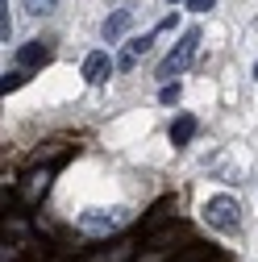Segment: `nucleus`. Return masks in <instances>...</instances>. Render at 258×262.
Masks as SVG:
<instances>
[{"mask_svg": "<svg viewBox=\"0 0 258 262\" xmlns=\"http://www.w3.org/2000/svg\"><path fill=\"white\" fill-rule=\"evenodd\" d=\"M21 83H25V71H5V75H0V92H5V96L17 92Z\"/></svg>", "mask_w": 258, "mask_h": 262, "instance_id": "nucleus-11", "label": "nucleus"}, {"mask_svg": "<svg viewBox=\"0 0 258 262\" xmlns=\"http://www.w3.org/2000/svg\"><path fill=\"white\" fill-rule=\"evenodd\" d=\"M196 50H200V29H187V34L179 38V46L158 62V79H175V75H183L187 67H191V58H196Z\"/></svg>", "mask_w": 258, "mask_h": 262, "instance_id": "nucleus-1", "label": "nucleus"}, {"mask_svg": "<svg viewBox=\"0 0 258 262\" xmlns=\"http://www.w3.org/2000/svg\"><path fill=\"white\" fill-rule=\"evenodd\" d=\"M171 5H179V0H171Z\"/></svg>", "mask_w": 258, "mask_h": 262, "instance_id": "nucleus-15", "label": "nucleus"}, {"mask_svg": "<svg viewBox=\"0 0 258 262\" xmlns=\"http://www.w3.org/2000/svg\"><path fill=\"white\" fill-rule=\"evenodd\" d=\"M204 221L212 229H221V233H233V229L242 225V208L233 195H212V200L204 204Z\"/></svg>", "mask_w": 258, "mask_h": 262, "instance_id": "nucleus-2", "label": "nucleus"}, {"mask_svg": "<svg viewBox=\"0 0 258 262\" xmlns=\"http://www.w3.org/2000/svg\"><path fill=\"white\" fill-rule=\"evenodd\" d=\"M254 79H258V62H254Z\"/></svg>", "mask_w": 258, "mask_h": 262, "instance_id": "nucleus-14", "label": "nucleus"}, {"mask_svg": "<svg viewBox=\"0 0 258 262\" xmlns=\"http://www.w3.org/2000/svg\"><path fill=\"white\" fill-rule=\"evenodd\" d=\"M187 9H191V13H208L212 0H187Z\"/></svg>", "mask_w": 258, "mask_h": 262, "instance_id": "nucleus-13", "label": "nucleus"}, {"mask_svg": "<svg viewBox=\"0 0 258 262\" xmlns=\"http://www.w3.org/2000/svg\"><path fill=\"white\" fill-rule=\"evenodd\" d=\"M113 67H117V62L109 58V50H92V54L83 58V79H88V83H104V79L113 75Z\"/></svg>", "mask_w": 258, "mask_h": 262, "instance_id": "nucleus-4", "label": "nucleus"}, {"mask_svg": "<svg viewBox=\"0 0 258 262\" xmlns=\"http://www.w3.org/2000/svg\"><path fill=\"white\" fill-rule=\"evenodd\" d=\"M179 96H183V88L179 83H167L163 92H158V100H163V104H179Z\"/></svg>", "mask_w": 258, "mask_h": 262, "instance_id": "nucleus-12", "label": "nucleus"}, {"mask_svg": "<svg viewBox=\"0 0 258 262\" xmlns=\"http://www.w3.org/2000/svg\"><path fill=\"white\" fill-rule=\"evenodd\" d=\"M25 179H29V183L21 187V195H25V200H29V204H34V200H38V195H42V191L50 187V171H34V175H25Z\"/></svg>", "mask_w": 258, "mask_h": 262, "instance_id": "nucleus-9", "label": "nucleus"}, {"mask_svg": "<svg viewBox=\"0 0 258 262\" xmlns=\"http://www.w3.org/2000/svg\"><path fill=\"white\" fill-rule=\"evenodd\" d=\"M125 221H129L125 208H113V212H83V216H79V229H83V233L104 237V233H113V229H121Z\"/></svg>", "mask_w": 258, "mask_h": 262, "instance_id": "nucleus-3", "label": "nucleus"}, {"mask_svg": "<svg viewBox=\"0 0 258 262\" xmlns=\"http://www.w3.org/2000/svg\"><path fill=\"white\" fill-rule=\"evenodd\" d=\"M191 138H196V117L191 113H179L171 121V146H187Z\"/></svg>", "mask_w": 258, "mask_h": 262, "instance_id": "nucleus-7", "label": "nucleus"}, {"mask_svg": "<svg viewBox=\"0 0 258 262\" xmlns=\"http://www.w3.org/2000/svg\"><path fill=\"white\" fill-rule=\"evenodd\" d=\"M129 25H134V13H129V9H121V13H113V17L104 21V38H109V42H117V38L125 34Z\"/></svg>", "mask_w": 258, "mask_h": 262, "instance_id": "nucleus-8", "label": "nucleus"}, {"mask_svg": "<svg viewBox=\"0 0 258 262\" xmlns=\"http://www.w3.org/2000/svg\"><path fill=\"white\" fill-rule=\"evenodd\" d=\"M17 62H21V67H46V62H50V46L46 42H29V46L17 50Z\"/></svg>", "mask_w": 258, "mask_h": 262, "instance_id": "nucleus-6", "label": "nucleus"}, {"mask_svg": "<svg viewBox=\"0 0 258 262\" xmlns=\"http://www.w3.org/2000/svg\"><path fill=\"white\" fill-rule=\"evenodd\" d=\"M150 42H154V34L129 38V42H125V50H121V58H117V71H134V67H138V58L150 50Z\"/></svg>", "mask_w": 258, "mask_h": 262, "instance_id": "nucleus-5", "label": "nucleus"}, {"mask_svg": "<svg viewBox=\"0 0 258 262\" xmlns=\"http://www.w3.org/2000/svg\"><path fill=\"white\" fill-rule=\"evenodd\" d=\"M21 5H25V13L46 17V13H54V9H58V0H21Z\"/></svg>", "mask_w": 258, "mask_h": 262, "instance_id": "nucleus-10", "label": "nucleus"}]
</instances>
